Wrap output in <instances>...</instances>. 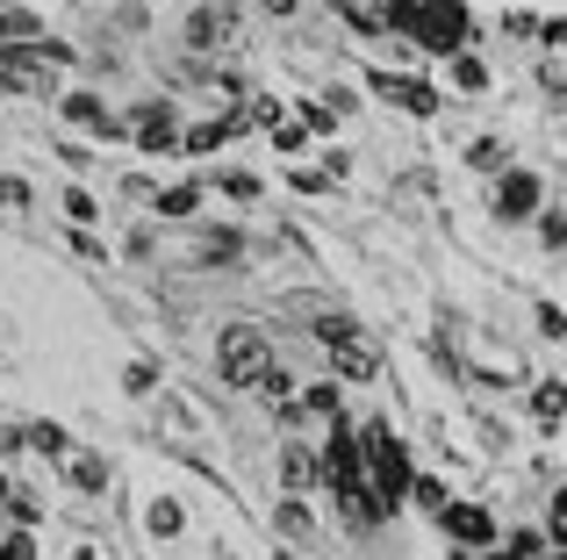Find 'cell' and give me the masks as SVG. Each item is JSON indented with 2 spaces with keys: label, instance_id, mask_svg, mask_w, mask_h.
<instances>
[{
  "label": "cell",
  "instance_id": "obj_1",
  "mask_svg": "<svg viewBox=\"0 0 567 560\" xmlns=\"http://www.w3.org/2000/svg\"><path fill=\"white\" fill-rule=\"evenodd\" d=\"M360 453H367V481H374V510H381V518H395L402 496H410V453H402V438L388 432V424H367Z\"/></svg>",
  "mask_w": 567,
  "mask_h": 560
},
{
  "label": "cell",
  "instance_id": "obj_2",
  "mask_svg": "<svg viewBox=\"0 0 567 560\" xmlns=\"http://www.w3.org/2000/svg\"><path fill=\"white\" fill-rule=\"evenodd\" d=\"M223 374H230V388H259L266 381V345L251 323H237L230 338H223Z\"/></svg>",
  "mask_w": 567,
  "mask_h": 560
},
{
  "label": "cell",
  "instance_id": "obj_3",
  "mask_svg": "<svg viewBox=\"0 0 567 560\" xmlns=\"http://www.w3.org/2000/svg\"><path fill=\"white\" fill-rule=\"evenodd\" d=\"M439 525H445V532L460 539V547H496V518H488L482 504H453V510H445Z\"/></svg>",
  "mask_w": 567,
  "mask_h": 560
},
{
  "label": "cell",
  "instance_id": "obj_4",
  "mask_svg": "<svg viewBox=\"0 0 567 560\" xmlns=\"http://www.w3.org/2000/svg\"><path fill=\"white\" fill-rule=\"evenodd\" d=\"M280 475H288V489H309V481H317V467H309V453H280Z\"/></svg>",
  "mask_w": 567,
  "mask_h": 560
},
{
  "label": "cell",
  "instance_id": "obj_5",
  "mask_svg": "<svg viewBox=\"0 0 567 560\" xmlns=\"http://www.w3.org/2000/svg\"><path fill=\"white\" fill-rule=\"evenodd\" d=\"M29 446L51 453V460H65V432H58V424H37V432H29Z\"/></svg>",
  "mask_w": 567,
  "mask_h": 560
},
{
  "label": "cell",
  "instance_id": "obj_6",
  "mask_svg": "<svg viewBox=\"0 0 567 560\" xmlns=\"http://www.w3.org/2000/svg\"><path fill=\"white\" fill-rule=\"evenodd\" d=\"M302 409H317V417H338V388H331V381H317V388L302 395Z\"/></svg>",
  "mask_w": 567,
  "mask_h": 560
},
{
  "label": "cell",
  "instance_id": "obj_7",
  "mask_svg": "<svg viewBox=\"0 0 567 560\" xmlns=\"http://www.w3.org/2000/svg\"><path fill=\"white\" fill-rule=\"evenodd\" d=\"M65 475L80 481V489H101V481H109V475H101V460H86V453H80V460H65Z\"/></svg>",
  "mask_w": 567,
  "mask_h": 560
},
{
  "label": "cell",
  "instance_id": "obj_8",
  "mask_svg": "<svg viewBox=\"0 0 567 560\" xmlns=\"http://www.w3.org/2000/svg\"><path fill=\"white\" fill-rule=\"evenodd\" d=\"M274 525H280V532H309V510H302V504H280Z\"/></svg>",
  "mask_w": 567,
  "mask_h": 560
},
{
  "label": "cell",
  "instance_id": "obj_9",
  "mask_svg": "<svg viewBox=\"0 0 567 560\" xmlns=\"http://www.w3.org/2000/svg\"><path fill=\"white\" fill-rule=\"evenodd\" d=\"M0 560H29V539H22V532H14V539H8V547H0Z\"/></svg>",
  "mask_w": 567,
  "mask_h": 560
}]
</instances>
